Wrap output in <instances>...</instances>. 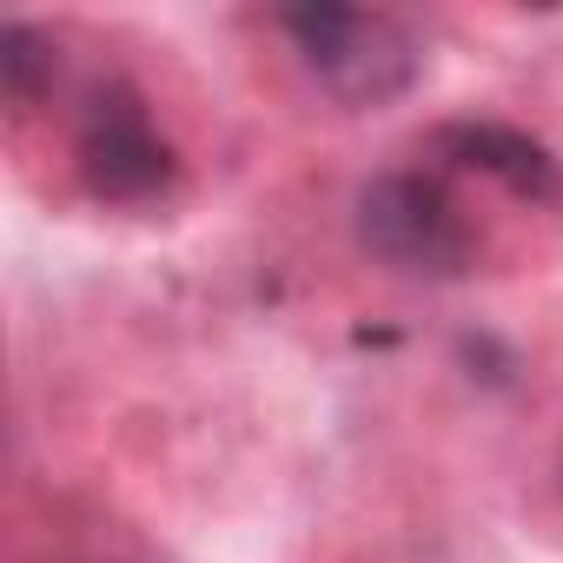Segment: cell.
Returning a JSON list of instances; mask_svg holds the SVG:
<instances>
[{"label": "cell", "mask_w": 563, "mask_h": 563, "mask_svg": "<svg viewBox=\"0 0 563 563\" xmlns=\"http://www.w3.org/2000/svg\"><path fill=\"white\" fill-rule=\"evenodd\" d=\"M358 252L398 278H464L477 265V232L444 179L431 173H378L352 199Z\"/></svg>", "instance_id": "obj_2"}, {"label": "cell", "mask_w": 563, "mask_h": 563, "mask_svg": "<svg viewBox=\"0 0 563 563\" xmlns=\"http://www.w3.org/2000/svg\"><path fill=\"white\" fill-rule=\"evenodd\" d=\"M74 166L87 179L93 199H113V206H140V199H159L173 186V146L159 140L146 100L120 80L93 87L87 113H80V133H74Z\"/></svg>", "instance_id": "obj_3"}, {"label": "cell", "mask_w": 563, "mask_h": 563, "mask_svg": "<svg viewBox=\"0 0 563 563\" xmlns=\"http://www.w3.org/2000/svg\"><path fill=\"white\" fill-rule=\"evenodd\" d=\"M278 27H286V41L299 47L306 74L339 107H352V113L405 100L418 87V74H424V47L391 14H365V8H286Z\"/></svg>", "instance_id": "obj_1"}, {"label": "cell", "mask_w": 563, "mask_h": 563, "mask_svg": "<svg viewBox=\"0 0 563 563\" xmlns=\"http://www.w3.org/2000/svg\"><path fill=\"white\" fill-rule=\"evenodd\" d=\"M0 87H8V107H34L54 87V41L27 21L0 27Z\"/></svg>", "instance_id": "obj_5"}, {"label": "cell", "mask_w": 563, "mask_h": 563, "mask_svg": "<svg viewBox=\"0 0 563 563\" xmlns=\"http://www.w3.org/2000/svg\"><path fill=\"white\" fill-rule=\"evenodd\" d=\"M431 146H438V159L497 179L510 199H523L537 212H556L563 206V159L543 140H530L523 126H504V120H451V126H438Z\"/></svg>", "instance_id": "obj_4"}]
</instances>
